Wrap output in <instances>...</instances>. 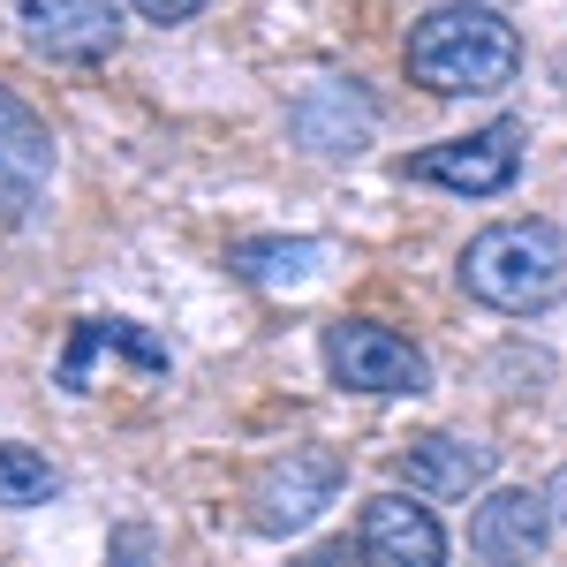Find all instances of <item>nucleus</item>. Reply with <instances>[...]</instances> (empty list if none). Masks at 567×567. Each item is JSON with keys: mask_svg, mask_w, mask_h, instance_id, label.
I'll list each match as a JSON object with an SVG mask.
<instances>
[{"mask_svg": "<svg viewBox=\"0 0 567 567\" xmlns=\"http://www.w3.org/2000/svg\"><path fill=\"white\" fill-rule=\"evenodd\" d=\"M401 69L432 99H484V91H507L523 76V31L484 0H446L424 23H409Z\"/></svg>", "mask_w": 567, "mask_h": 567, "instance_id": "f257e3e1", "label": "nucleus"}, {"mask_svg": "<svg viewBox=\"0 0 567 567\" xmlns=\"http://www.w3.org/2000/svg\"><path fill=\"white\" fill-rule=\"evenodd\" d=\"M462 288L499 318H537L567 296V235L553 219H492L462 250Z\"/></svg>", "mask_w": 567, "mask_h": 567, "instance_id": "f03ea898", "label": "nucleus"}, {"mask_svg": "<svg viewBox=\"0 0 567 567\" xmlns=\"http://www.w3.org/2000/svg\"><path fill=\"white\" fill-rule=\"evenodd\" d=\"M523 144H529V130L515 122V114H499V122H484V130H470V136H446V144L409 152L393 175L454 189V197H499V189L523 182Z\"/></svg>", "mask_w": 567, "mask_h": 567, "instance_id": "7ed1b4c3", "label": "nucleus"}, {"mask_svg": "<svg viewBox=\"0 0 567 567\" xmlns=\"http://www.w3.org/2000/svg\"><path fill=\"white\" fill-rule=\"evenodd\" d=\"M326 379L341 393L393 401V393H432V363L409 333H393L379 318H333L326 326Z\"/></svg>", "mask_w": 567, "mask_h": 567, "instance_id": "20e7f679", "label": "nucleus"}, {"mask_svg": "<svg viewBox=\"0 0 567 567\" xmlns=\"http://www.w3.org/2000/svg\"><path fill=\"white\" fill-rule=\"evenodd\" d=\"M341 484H349V462L333 446H288L280 462H265L250 477V529L258 537H296L333 507Z\"/></svg>", "mask_w": 567, "mask_h": 567, "instance_id": "39448f33", "label": "nucleus"}, {"mask_svg": "<svg viewBox=\"0 0 567 567\" xmlns=\"http://www.w3.org/2000/svg\"><path fill=\"white\" fill-rule=\"evenodd\" d=\"M16 23H23L31 53L61 61V69H91L122 45L130 0H16Z\"/></svg>", "mask_w": 567, "mask_h": 567, "instance_id": "423d86ee", "label": "nucleus"}, {"mask_svg": "<svg viewBox=\"0 0 567 567\" xmlns=\"http://www.w3.org/2000/svg\"><path fill=\"white\" fill-rule=\"evenodd\" d=\"M355 567H446V529L416 492H371L355 515Z\"/></svg>", "mask_w": 567, "mask_h": 567, "instance_id": "0eeeda50", "label": "nucleus"}, {"mask_svg": "<svg viewBox=\"0 0 567 567\" xmlns=\"http://www.w3.org/2000/svg\"><path fill=\"white\" fill-rule=\"evenodd\" d=\"M379 130V106L355 76H318V84L288 106V136L303 144L310 159H355Z\"/></svg>", "mask_w": 567, "mask_h": 567, "instance_id": "6e6552de", "label": "nucleus"}, {"mask_svg": "<svg viewBox=\"0 0 567 567\" xmlns=\"http://www.w3.org/2000/svg\"><path fill=\"white\" fill-rule=\"evenodd\" d=\"M53 182V130L23 91L0 84V227L23 219Z\"/></svg>", "mask_w": 567, "mask_h": 567, "instance_id": "1a4fd4ad", "label": "nucleus"}, {"mask_svg": "<svg viewBox=\"0 0 567 567\" xmlns=\"http://www.w3.org/2000/svg\"><path fill=\"white\" fill-rule=\"evenodd\" d=\"M492 470H499V446H484L470 432H416L401 446L409 492H432V499H470L492 484Z\"/></svg>", "mask_w": 567, "mask_h": 567, "instance_id": "9d476101", "label": "nucleus"}, {"mask_svg": "<svg viewBox=\"0 0 567 567\" xmlns=\"http://www.w3.org/2000/svg\"><path fill=\"white\" fill-rule=\"evenodd\" d=\"M99 355H130L144 379H167V341H152L136 318H76V333H69V355L53 363V386L61 393H91V363Z\"/></svg>", "mask_w": 567, "mask_h": 567, "instance_id": "9b49d317", "label": "nucleus"}, {"mask_svg": "<svg viewBox=\"0 0 567 567\" xmlns=\"http://www.w3.org/2000/svg\"><path fill=\"white\" fill-rule=\"evenodd\" d=\"M553 499L545 492H529V484H507V492H492L477 515H470V545H477L484 560H537L545 553V537H553Z\"/></svg>", "mask_w": 567, "mask_h": 567, "instance_id": "f8f14e48", "label": "nucleus"}, {"mask_svg": "<svg viewBox=\"0 0 567 567\" xmlns=\"http://www.w3.org/2000/svg\"><path fill=\"white\" fill-rule=\"evenodd\" d=\"M333 265V243L326 235H258V243H235L227 250V272L250 280V288H303Z\"/></svg>", "mask_w": 567, "mask_h": 567, "instance_id": "ddd939ff", "label": "nucleus"}, {"mask_svg": "<svg viewBox=\"0 0 567 567\" xmlns=\"http://www.w3.org/2000/svg\"><path fill=\"white\" fill-rule=\"evenodd\" d=\"M61 492L53 462L31 454V446H0V507H45Z\"/></svg>", "mask_w": 567, "mask_h": 567, "instance_id": "4468645a", "label": "nucleus"}, {"mask_svg": "<svg viewBox=\"0 0 567 567\" xmlns=\"http://www.w3.org/2000/svg\"><path fill=\"white\" fill-rule=\"evenodd\" d=\"M130 8L144 16V23H159V31H175V23H189V16H197L205 0H130Z\"/></svg>", "mask_w": 567, "mask_h": 567, "instance_id": "2eb2a0df", "label": "nucleus"}, {"mask_svg": "<svg viewBox=\"0 0 567 567\" xmlns=\"http://www.w3.org/2000/svg\"><path fill=\"white\" fill-rule=\"evenodd\" d=\"M545 499H553V515H560V523H567V462H560V477L545 484Z\"/></svg>", "mask_w": 567, "mask_h": 567, "instance_id": "dca6fc26", "label": "nucleus"}, {"mask_svg": "<svg viewBox=\"0 0 567 567\" xmlns=\"http://www.w3.org/2000/svg\"><path fill=\"white\" fill-rule=\"evenodd\" d=\"M303 567H349V545H326V553H310Z\"/></svg>", "mask_w": 567, "mask_h": 567, "instance_id": "f3484780", "label": "nucleus"}]
</instances>
